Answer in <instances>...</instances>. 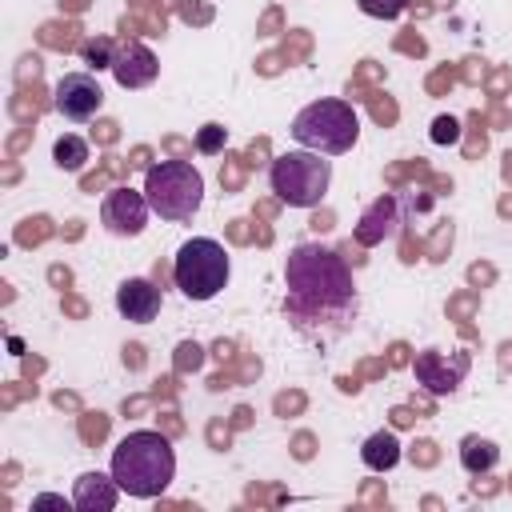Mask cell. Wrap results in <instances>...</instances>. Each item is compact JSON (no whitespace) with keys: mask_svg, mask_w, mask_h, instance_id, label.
<instances>
[{"mask_svg":"<svg viewBox=\"0 0 512 512\" xmlns=\"http://www.w3.org/2000/svg\"><path fill=\"white\" fill-rule=\"evenodd\" d=\"M32 508H76V504H72V500H64V496L40 492V496H32Z\"/></svg>","mask_w":512,"mask_h":512,"instance_id":"cell-20","label":"cell"},{"mask_svg":"<svg viewBox=\"0 0 512 512\" xmlns=\"http://www.w3.org/2000/svg\"><path fill=\"white\" fill-rule=\"evenodd\" d=\"M160 304H164L160 288L152 280H144V276H128L116 288V312L124 320H132V324H152L160 316Z\"/></svg>","mask_w":512,"mask_h":512,"instance_id":"cell-10","label":"cell"},{"mask_svg":"<svg viewBox=\"0 0 512 512\" xmlns=\"http://www.w3.org/2000/svg\"><path fill=\"white\" fill-rule=\"evenodd\" d=\"M112 52H116V40H108V36H92V40L80 44V56H84V64H88L92 72L112 68Z\"/></svg>","mask_w":512,"mask_h":512,"instance_id":"cell-16","label":"cell"},{"mask_svg":"<svg viewBox=\"0 0 512 512\" xmlns=\"http://www.w3.org/2000/svg\"><path fill=\"white\" fill-rule=\"evenodd\" d=\"M52 108L64 120L84 124V120H92L104 108V92H100L96 76H88V72H64L56 80V88H52Z\"/></svg>","mask_w":512,"mask_h":512,"instance_id":"cell-7","label":"cell"},{"mask_svg":"<svg viewBox=\"0 0 512 512\" xmlns=\"http://www.w3.org/2000/svg\"><path fill=\"white\" fill-rule=\"evenodd\" d=\"M416 380L428 388V392H436V396H444V392H452L460 380H464V372H468V352H456L452 356V364L444 360V352H436V348H424L420 356H416Z\"/></svg>","mask_w":512,"mask_h":512,"instance_id":"cell-11","label":"cell"},{"mask_svg":"<svg viewBox=\"0 0 512 512\" xmlns=\"http://www.w3.org/2000/svg\"><path fill=\"white\" fill-rule=\"evenodd\" d=\"M52 160H56V168H64V172H80L84 160H88V144L68 132V136H60V140L52 144Z\"/></svg>","mask_w":512,"mask_h":512,"instance_id":"cell-15","label":"cell"},{"mask_svg":"<svg viewBox=\"0 0 512 512\" xmlns=\"http://www.w3.org/2000/svg\"><path fill=\"white\" fill-rule=\"evenodd\" d=\"M108 72L116 76L120 88L136 92V88H148V84L156 80L160 60H156V52H152L148 44L124 36V40H116V52H112V68H108Z\"/></svg>","mask_w":512,"mask_h":512,"instance_id":"cell-9","label":"cell"},{"mask_svg":"<svg viewBox=\"0 0 512 512\" xmlns=\"http://www.w3.org/2000/svg\"><path fill=\"white\" fill-rule=\"evenodd\" d=\"M360 460L372 468V472H388V468H396L400 464V440L392 436V432H372L368 440H364V448H360Z\"/></svg>","mask_w":512,"mask_h":512,"instance_id":"cell-13","label":"cell"},{"mask_svg":"<svg viewBox=\"0 0 512 512\" xmlns=\"http://www.w3.org/2000/svg\"><path fill=\"white\" fill-rule=\"evenodd\" d=\"M224 144H228V128H220V124H204L196 132V152H204V156L224 152Z\"/></svg>","mask_w":512,"mask_h":512,"instance_id":"cell-17","label":"cell"},{"mask_svg":"<svg viewBox=\"0 0 512 512\" xmlns=\"http://www.w3.org/2000/svg\"><path fill=\"white\" fill-rule=\"evenodd\" d=\"M496 460H500V448H496L492 440H484V436H464V440H460V464H464L468 476L492 472Z\"/></svg>","mask_w":512,"mask_h":512,"instance_id":"cell-14","label":"cell"},{"mask_svg":"<svg viewBox=\"0 0 512 512\" xmlns=\"http://www.w3.org/2000/svg\"><path fill=\"white\" fill-rule=\"evenodd\" d=\"M144 196L160 220H192L204 204V176L188 160H160L144 172Z\"/></svg>","mask_w":512,"mask_h":512,"instance_id":"cell-4","label":"cell"},{"mask_svg":"<svg viewBox=\"0 0 512 512\" xmlns=\"http://www.w3.org/2000/svg\"><path fill=\"white\" fill-rule=\"evenodd\" d=\"M432 140H436V144L456 140V120H452V116H440V120L432 124Z\"/></svg>","mask_w":512,"mask_h":512,"instance_id":"cell-19","label":"cell"},{"mask_svg":"<svg viewBox=\"0 0 512 512\" xmlns=\"http://www.w3.org/2000/svg\"><path fill=\"white\" fill-rule=\"evenodd\" d=\"M148 212H152V204H148L144 192H136L128 184H116V188H108V196L100 204V224L112 236H140L144 224H148Z\"/></svg>","mask_w":512,"mask_h":512,"instance_id":"cell-8","label":"cell"},{"mask_svg":"<svg viewBox=\"0 0 512 512\" xmlns=\"http://www.w3.org/2000/svg\"><path fill=\"white\" fill-rule=\"evenodd\" d=\"M360 136V116L348 100H312L296 112L292 120V140L308 152H320V156H344L352 152Z\"/></svg>","mask_w":512,"mask_h":512,"instance_id":"cell-3","label":"cell"},{"mask_svg":"<svg viewBox=\"0 0 512 512\" xmlns=\"http://www.w3.org/2000/svg\"><path fill=\"white\" fill-rule=\"evenodd\" d=\"M116 500H120V484H116L112 476H104V472H84V476H76V484H72V504H76V512H112Z\"/></svg>","mask_w":512,"mask_h":512,"instance_id":"cell-12","label":"cell"},{"mask_svg":"<svg viewBox=\"0 0 512 512\" xmlns=\"http://www.w3.org/2000/svg\"><path fill=\"white\" fill-rule=\"evenodd\" d=\"M284 284V312L300 332L336 336L348 328L356 312V284L340 252L324 244H296L284 260Z\"/></svg>","mask_w":512,"mask_h":512,"instance_id":"cell-1","label":"cell"},{"mask_svg":"<svg viewBox=\"0 0 512 512\" xmlns=\"http://www.w3.org/2000/svg\"><path fill=\"white\" fill-rule=\"evenodd\" d=\"M268 184L276 192L280 204L288 208H316L328 196L332 184V160H324L320 152H280L268 168Z\"/></svg>","mask_w":512,"mask_h":512,"instance_id":"cell-6","label":"cell"},{"mask_svg":"<svg viewBox=\"0 0 512 512\" xmlns=\"http://www.w3.org/2000/svg\"><path fill=\"white\" fill-rule=\"evenodd\" d=\"M356 4H360V12L372 16V20H396L412 0H356Z\"/></svg>","mask_w":512,"mask_h":512,"instance_id":"cell-18","label":"cell"},{"mask_svg":"<svg viewBox=\"0 0 512 512\" xmlns=\"http://www.w3.org/2000/svg\"><path fill=\"white\" fill-rule=\"evenodd\" d=\"M228 276H232V264H228V252H224L220 240H212V236H192V240H184V244L176 248L172 280H176V288H180L188 300L204 304V300L220 296V292L228 288Z\"/></svg>","mask_w":512,"mask_h":512,"instance_id":"cell-5","label":"cell"},{"mask_svg":"<svg viewBox=\"0 0 512 512\" xmlns=\"http://www.w3.org/2000/svg\"><path fill=\"white\" fill-rule=\"evenodd\" d=\"M172 476H176V452H172L168 436H160L152 428L128 432L112 448V480L132 500H156V496H164L168 484H172Z\"/></svg>","mask_w":512,"mask_h":512,"instance_id":"cell-2","label":"cell"}]
</instances>
